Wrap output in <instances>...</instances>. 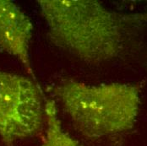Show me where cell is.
Wrapping results in <instances>:
<instances>
[{"instance_id":"obj_1","label":"cell","mask_w":147,"mask_h":146,"mask_svg":"<svg viewBox=\"0 0 147 146\" xmlns=\"http://www.w3.org/2000/svg\"><path fill=\"white\" fill-rule=\"evenodd\" d=\"M37 3L51 42L93 64L117 58L133 24L141 19L113 11L96 0H39Z\"/></svg>"},{"instance_id":"obj_6","label":"cell","mask_w":147,"mask_h":146,"mask_svg":"<svg viewBox=\"0 0 147 146\" xmlns=\"http://www.w3.org/2000/svg\"><path fill=\"white\" fill-rule=\"evenodd\" d=\"M109 146H124L123 145V139L121 135L113 137V139L110 143Z\"/></svg>"},{"instance_id":"obj_5","label":"cell","mask_w":147,"mask_h":146,"mask_svg":"<svg viewBox=\"0 0 147 146\" xmlns=\"http://www.w3.org/2000/svg\"><path fill=\"white\" fill-rule=\"evenodd\" d=\"M46 134L41 146H80L69 134L63 131L58 116L56 103L53 100H45Z\"/></svg>"},{"instance_id":"obj_2","label":"cell","mask_w":147,"mask_h":146,"mask_svg":"<svg viewBox=\"0 0 147 146\" xmlns=\"http://www.w3.org/2000/svg\"><path fill=\"white\" fill-rule=\"evenodd\" d=\"M52 93L74 129L90 139L130 130L140 110V88L133 84L90 85L69 79L55 85Z\"/></svg>"},{"instance_id":"obj_3","label":"cell","mask_w":147,"mask_h":146,"mask_svg":"<svg viewBox=\"0 0 147 146\" xmlns=\"http://www.w3.org/2000/svg\"><path fill=\"white\" fill-rule=\"evenodd\" d=\"M45 123V100L30 79L0 70V139L5 146L37 134Z\"/></svg>"},{"instance_id":"obj_4","label":"cell","mask_w":147,"mask_h":146,"mask_svg":"<svg viewBox=\"0 0 147 146\" xmlns=\"http://www.w3.org/2000/svg\"><path fill=\"white\" fill-rule=\"evenodd\" d=\"M33 24L14 2L0 0V49L17 59L34 77L30 47Z\"/></svg>"}]
</instances>
